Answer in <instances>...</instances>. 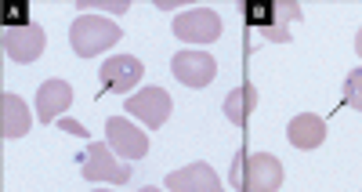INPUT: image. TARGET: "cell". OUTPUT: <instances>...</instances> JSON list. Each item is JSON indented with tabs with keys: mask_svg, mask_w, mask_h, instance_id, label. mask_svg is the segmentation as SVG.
Returning a JSON list of instances; mask_svg holds the SVG:
<instances>
[{
	"mask_svg": "<svg viewBox=\"0 0 362 192\" xmlns=\"http://www.w3.org/2000/svg\"><path fill=\"white\" fill-rule=\"evenodd\" d=\"M254 109H257V87L254 84H243V87L228 91V98L221 102L225 120L235 123V127H247V120L254 116Z\"/></svg>",
	"mask_w": 362,
	"mask_h": 192,
	"instance_id": "15",
	"label": "cell"
},
{
	"mask_svg": "<svg viewBox=\"0 0 362 192\" xmlns=\"http://www.w3.org/2000/svg\"><path fill=\"white\" fill-rule=\"evenodd\" d=\"M73 106V87L66 80H44L37 87V116L44 123L51 120H62V113Z\"/></svg>",
	"mask_w": 362,
	"mask_h": 192,
	"instance_id": "11",
	"label": "cell"
},
{
	"mask_svg": "<svg viewBox=\"0 0 362 192\" xmlns=\"http://www.w3.org/2000/svg\"><path fill=\"white\" fill-rule=\"evenodd\" d=\"M228 185L243 192H276L283 185V164L272 152H239L228 171Z\"/></svg>",
	"mask_w": 362,
	"mask_h": 192,
	"instance_id": "1",
	"label": "cell"
},
{
	"mask_svg": "<svg viewBox=\"0 0 362 192\" xmlns=\"http://www.w3.org/2000/svg\"><path fill=\"white\" fill-rule=\"evenodd\" d=\"M141 73H145V66L134 55H112V58L102 62V69H98L102 91H109V94H131V87L141 80Z\"/></svg>",
	"mask_w": 362,
	"mask_h": 192,
	"instance_id": "8",
	"label": "cell"
},
{
	"mask_svg": "<svg viewBox=\"0 0 362 192\" xmlns=\"http://www.w3.org/2000/svg\"><path fill=\"white\" fill-rule=\"evenodd\" d=\"M341 98H344V106H348V109L362 113V69H351V73L344 77V87H341Z\"/></svg>",
	"mask_w": 362,
	"mask_h": 192,
	"instance_id": "16",
	"label": "cell"
},
{
	"mask_svg": "<svg viewBox=\"0 0 362 192\" xmlns=\"http://www.w3.org/2000/svg\"><path fill=\"white\" fill-rule=\"evenodd\" d=\"M131 164L124 159L119 164V156L109 149V142L102 145V142H87V149H83V164H80V178L83 181H102V185H127L131 181Z\"/></svg>",
	"mask_w": 362,
	"mask_h": 192,
	"instance_id": "3",
	"label": "cell"
},
{
	"mask_svg": "<svg viewBox=\"0 0 362 192\" xmlns=\"http://www.w3.org/2000/svg\"><path fill=\"white\" fill-rule=\"evenodd\" d=\"M119 37H124L119 26L102 18V15H80L69 29V44L80 58H95V55L109 51L112 44H119Z\"/></svg>",
	"mask_w": 362,
	"mask_h": 192,
	"instance_id": "2",
	"label": "cell"
},
{
	"mask_svg": "<svg viewBox=\"0 0 362 192\" xmlns=\"http://www.w3.org/2000/svg\"><path fill=\"white\" fill-rule=\"evenodd\" d=\"M163 185L170 188V192H218L221 185H218V174H214V167L210 164H189V167H181V171H170L167 178H163Z\"/></svg>",
	"mask_w": 362,
	"mask_h": 192,
	"instance_id": "10",
	"label": "cell"
},
{
	"mask_svg": "<svg viewBox=\"0 0 362 192\" xmlns=\"http://www.w3.org/2000/svg\"><path fill=\"white\" fill-rule=\"evenodd\" d=\"M58 127H62L66 135H87V127H83V123H76V120H58Z\"/></svg>",
	"mask_w": 362,
	"mask_h": 192,
	"instance_id": "18",
	"label": "cell"
},
{
	"mask_svg": "<svg viewBox=\"0 0 362 192\" xmlns=\"http://www.w3.org/2000/svg\"><path fill=\"white\" fill-rule=\"evenodd\" d=\"M297 18H300L297 0H276V4H272V22L261 29V37L272 40V44H290L293 40L290 37V22H297Z\"/></svg>",
	"mask_w": 362,
	"mask_h": 192,
	"instance_id": "14",
	"label": "cell"
},
{
	"mask_svg": "<svg viewBox=\"0 0 362 192\" xmlns=\"http://www.w3.org/2000/svg\"><path fill=\"white\" fill-rule=\"evenodd\" d=\"M355 51H358V58H362V29H358V37H355Z\"/></svg>",
	"mask_w": 362,
	"mask_h": 192,
	"instance_id": "19",
	"label": "cell"
},
{
	"mask_svg": "<svg viewBox=\"0 0 362 192\" xmlns=\"http://www.w3.org/2000/svg\"><path fill=\"white\" fill-rule=\"evenodd\" d=\"M105 142L119 159H127V164H134V159H141L148 152V135L141 127H134L127 116H109L105 120Z\"/></svg>",
	"mask_w": 362,
	"mask_h": 192,
	"instance_id": "5",
	"label": "cell"
},
{
	"mask_svg": "<svg viewBox=\"0 0 362 192\" xmlns=\"http://www.w3.org/2000/svg\"><path fill=\"white\" fill-rule=\"evenodd\" d=\"M29 123H33V116H29V109L18 94H11V91L0 94V135L22 138V135H29Z\"/></svg>",
	"mask_w": 362,
	"mask_h": 192,
	"instance_id": "13",
	"label": "cell"
},
{
	"mask_svg": "<svg viewBox=\"0 0 362 192\" xmlns=\"http://www.w3.org/2000/svg\"><path fill=\"white\" fill-rule=\"evenodd\" d=\"M170 94L163 87H141L138 94H131L127 98V113L134 120H141L145 127H163L170 120Z\"/></svg>",
	"mask_w": 362,
	"mask_h": 192,
	"instance_id": "9",
	"label": "cell"
},
{
	"mask_svg": "<svg viewBox=\"0 0 362 192\" xmlns=\"http://www.w3.org/2000/svg\"><path fill=\"white\" fill-rule=\"evenodd\" d=\"M174 37L189 44H214L221 37V15L214 8H185L174 18Z\"/></svg>",
	"mask_w": 362,
	"mask_h": 192,
	"instance_id": "4",
	"label": "cell"
},
{
	"mask_svg": "<svg viewBox=\"0 0 362 192\" xmlns=\"http://www.w3.org/2000/svg\"><path fill=\"white\" fill-rule=\"evenodd\" d=\"M170 73L185 84V87H206L210 80L218 77V62L210 58L206 51H177L170 58Z\"/></svg>",
	"mask_w": 362,
	"mask_h": 192,
	"instance_id": "7",
	"label": "cell"
},
{
	"mask_svg": "<svg viewBox=\"0 0 362 192\" xmlns=\"http://www.w3.org/2000/svg\"><path fill=\"white\" fill-rule=\"evenodd\" d=\"M47 47V33L40 26L25 22V26H8L4 29V55L18 66H29V62H37Z\"/></svg>",
	"mask_w": 362,
	"mask_h": 192,
	"instance_id": "6",
	"label": "cell"
},
{
	"mask_svg": "<svg viewBox=\"0 0 362 192\" xmlns=\"http://www.w3.org/2000/svg\"><path fill=\"white\" fill-rule=\"evenodd\" d=\"M286 138H290V145L300 149V152H305V149H319V145L326 142V123H322V116H315V113H300V116L290 120Z\"/></svg>",
	"mask_w": 362,
	"mask_h": 192,
	"instance_id": "12",
	"label": "cell"
},
{
	"mask_svg": "<svg viewBox=\"0 0 362 192\" xmlns=\"http://www.w3.org/2000/svg\"><path fill=\"white\" fill-rule=\"evenodd\" d=\"M80 11H131V4H127V0H116V4H95V0H80V4H76Z\"/></svg>",
	"mask_w": 362,
	"mask_h": 192,
	"instance_id": "17",
	"label": "cell"
}]
</instances>
